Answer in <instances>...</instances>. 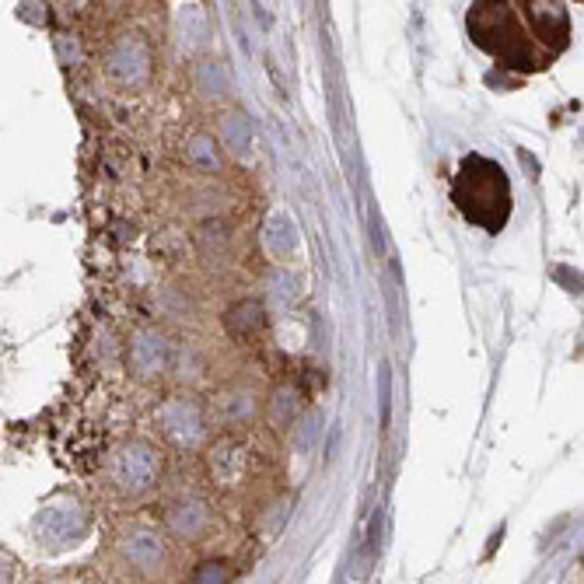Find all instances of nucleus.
Returning <instances> with one entry per match:
<instances>
[{
  "instance_id": "f257e3e1",
  "label": "nucleus",
  "mask_w": 584,
  "mask_h": 584,
  "mask_svg": "<svg viewBox=\"0 0 584 584\" xmlns=\"http://www.w3.org/2000/svg\"><path fill=\"white\" fill-rule=\"evenodd\" d=\"M466 31L500 67L539 74L571 46V11L557 0H491L466 11Z\"/></svg>"
},
{
  "instance_id": "f03ea898",
  "label": "nucleus",
  "mask_w": 584,
  "mask_h": 584,
  "mask_svg": "<svg viewBox=\"0 0 584 584\" xmlns=\"http://www.w3.org/2000/svg\"><path fill=\"white\" fill-rule=\"evenodd\" d=\"M452 203L459 214L483 231L497 234L511 217V179L500 162L486 154H466L452 179Z\"/></svg>"
},
{
  "instance_id": "7ed1b4c3",
  "label": "nucleus",
  "mask_w": 584,
  "mask_h": 584,
  "mask_svg": "<svg viewBox=\"0 0 584 584\" xmlns=\"http://www.w3.org/2000/svg\"><path fill=\"white\" fill-rule=\"evenodd\" d=\"M0 584H11V567L0 560Z\"/></svg>"
}]
</instances>
